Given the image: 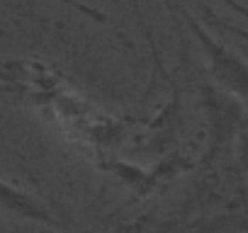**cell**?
Masks as SVG:
<instances>
[{"mask_svg":"<svg viewBox=\"0 0 248 233\" xmlns=\"http://www.w3.org/2000/svg\"><path fill=\"white\" fill-rule=\"evenodd\" d=\"M0 214H10V216L46 223V226H59L56 218L37 199H32L27 192H22V189H17V187H13L3 180H0Z\"/></svg>","mask_w":248,"mask_h":233,"instance_id":"cell-1","label":"cell"},{"mask_svg":"<svg viewBox=\"0 0 248 233\" xmlns=\"http://www.w3.org/2000/svg\"><path fill=\"white\" fill-rule=\"evenodd\" d=\"M0 83L15 85H46L51 83L49 68L25 58H0Z\"/></svg>","mask_w":248,"mask_h":233,"instance_id":"cell-2","label":"cell"},{"mask_svg":"<svg viewBox=\"0 0 248 233\" xmlns=\"http://www.w3.org/2000/svg\"><path fill=\"white\" fill-rule=\"evenodd\" d=\"M61 3H63V5H68V8H73V10H78V13H83V15H88V17H93L95 22H107V17H105V13H102V10L90 8V5L80 3V0H61Z\"/></svg>","mask_w":248,"mask_h":233,"instance_id":"cell-3","label":"cell"}]
</instances>
